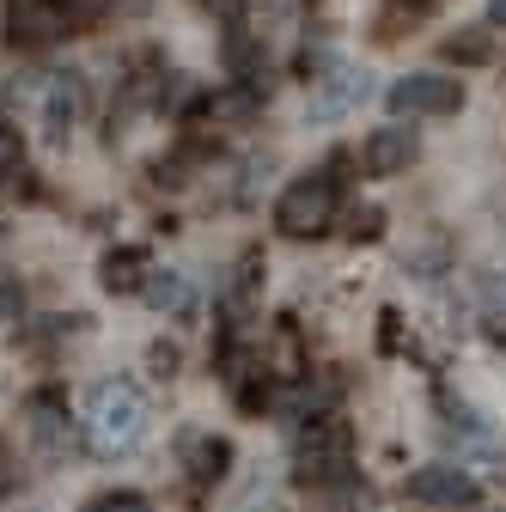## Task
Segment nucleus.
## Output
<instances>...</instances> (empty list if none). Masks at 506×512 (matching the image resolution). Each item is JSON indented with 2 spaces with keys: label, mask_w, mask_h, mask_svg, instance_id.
<instances>
[{
  "label": "nucleus",
  "mask_w": 506,
  "mask_h": 512,
  "mask_svg": "<svg viewBox=\"0 0 506 512\" xmlns=\"http://www.w3.org/2000/svg\"><path fill=\"white\" fill-rule=\"evenodd\" d=\"M141 299L153 311H165V317H189V311H196V287H189V275H177V269H147Z\"/></svg>",
  "instance_id": "f8f14e48"
},
{
  "label": "nucleus",
  "mask_w": 506,
  "mask_h": 512,
  "mask_svg": "<svg viewBox=\"0 0 506 512\" xmlns=\"http://www.w3.org/2000/svg\"><path fill=\"white\" fill-rule=\"evenodd\" d=\"M293 464H299V482H311V488L348 482V476H354V427H348L336 409H330V415H311V421H299Z\"/></svg>",
  "instance_id": "7ed1b4c3"
},
{
  "label": "nucleus",
  "mask_w": 506,
  "mask_h": 512,
  "mask_svg": "<svg viewBox=\"0 0 506 512\" xmlns=\"http://www.w3.org/2000/svg\"><path fill=\"white\" fill-rule=\"evenodd\" d=\"M25 433L37 445V458H68L74 452V415L61 403V391H37L25 403Z\"/></svg>",
  "instance_id": "423d86ee"
},
{
  "label": "nucleus",
  "mask_w": 506,
  "mask_h": 512,
  "mask_svg": "<svg viewBox=\"0 0 506 512\" xmlns=\"http://www.w3.org/2000/svg\"><path fill=\"white\" fill-rule=\"evenodd\" d=\"M25 317V281L13 269H0V330H13Z\"/></svg>",
  "instance_id": "a211bd4d"
},
{
  "label": "nucleus",
  "mask_w": 506,
  "mask_h": 512,
  "mask_svg": "<svg viewBox=\"0 0 506 512\" xmlns=\"http://www.w3.org/2000/svg\"><path fill=\"white\" fill-rule=\"evenodd\" d=\"M482 311H488V330L506 342V275H494V281L482 287Z\"/></svg>",
  "instance_id": "aec40b11"
},
{
  "label": "nucleus",
  "mask_w": 506,
  "mask_h": 512,
  "mask_svg": "<svg viewBox=\"0 0 506 512\" xmlns=\"http://www.w3.org/2000/svg\"><path fill=\"white\" fill-rule=\"evenodd\" d=\"M446 61H464V68L494 61V37L488 31H458V37H446Z\"/></svg>",
  "instance_id": "f3484780"
},
{
  "label": "nucleus",
  "mask_w": 506,
  "mask_h": 512,
  "mask_svg": "<svg viewBox=\"0 0 506 512\" xmlns=\"http://www.w3.org/2000/svg\"><path fill=\"white\" fill-rule=\"evenodd\" d=\"M257 287H263V256H244L238 275H232V287H226V299H220L232 330H244V324H250V311H257Z\"/></svg>",
  "instance_id": "ddd939ff"
},
{
  "label": "nucleus",
  "mask_w": 506,
  "mask_h": 512,
  "mask_svg": "<svg viewBox=\"0 0 506 512\" xmlns=\"http://www.w3.org/2000/svg\"><path fill=\"white\" fill-rule=\"evenodd\" d=\"M202 13H214V19H226V25H238V13H244V0H196Z\"/></svg>",
  "instance_id": "b1692460"
},
{
  "label": "nucleus",
  "mask_w": 506,
  "mask_h": 512,
  "mask_svg": "<svg viewBox=\"0 0 506 512\" xmlns=\"http://www.w3.org/2000/svg\"><path fill=\"white\" fill-rule=\"evenodd\" d=\"M385 104H391V116H458L464 86L446 74H403V80H391Z\"/></svg>",
  "instance_id": "39448f33"
},
{
  "label": "nucleus",
  "mask_w": 506,
  "mask_h": 512,
  "mask_svg": "<svg viewBox=\"0 0 506 512\" xmlns=\"http://www.w3.org/2000/svg\"><path fill=\"white\" fill-rule=\"evenodd\" d=\"M488 25H506V0H488Z\"/></svg>",
  "instance_id": "393cba45"
},
{
  "label": "nucleus",
  "mask_w": 506,
  "mask_h": 512,
  "mask_svg": "<svg viewBox=\"0 0 506 512\" xmlns=\"http://www.w3.org/2000/svg\"><path fill=\"white\" fill-rule=\"evenodd\" d=\"M415 153H421L415 128H403V122L372 128L366 147H360V171H366V177H397V171H409V165H415Z\"/></svg>",
  "instance_id": "9d476101"
},
{
  "label": "nucleus",
  "mask_w": 506,
  "mask_h": 512,
  "mask_svg": "<svg viewBox=\"0 0 506 512\" xmlns=\"http://www.w3.org/2000/svg\"><path fill=\"white\" fill-rule=\"evenodd\" d=\"M360 98H366V74L360 68H330L324 80H311V122H342Z\"/></svg>",
  "instance_id": "9b49d317"
},
{
  "label": "nucleus",
  "mask_w": 506,
  "mask_h": 512,
  "mask_svg": "<svg viewBox=\"0 0 506 512\" xmlns=\"http://www.w3.org/2000/svg\"><path fill=\"white\" fill-rule=\"evenodd\" d=\"M421 7H433V0H421Z\"/></svg>",
  "instance_id": "bb28decb"
},
{
  "label": "nucleus",
  "mask_w": 506,
  "mask_h": 512,
  "mask_svg": "<svg viewBox=\"0 0 506 512\" xmlns=\"http://www.w3.org/2000/svg\"><path fill=\"white\" fill-rule=\"evenodd\" d=\"M86 512H153V506H147L141 494H98Z\"/></svg>",
  "instance_id": "4be33fe9"
},
{
  "label": "nucleus",
  "mask_w": 506,
  "mask_h": 512,
  "mask_svg": "<svg viewBox=\"0 0 506 512\" xmlns=\"http://www.w3.org/2000/svg\"><path fill=\"white\" fill-rule=\"evenodd\" d=\"M342 232H348V238H354V244H372V238H378V232H385V214H378V208H354V214H348V226H342Z\"/></svg>",
  "instance_id": "412c9836"
},
{
  "label": "nucleus",
  "mask_w": 506,
  "mask_h": 512,
  "mask_svg": "<svg viewBox=\"0 0 506 512\" xmlns=\"http://www.w3.org/2000/svg\"><path fill=\"white\" fill-rule=\"evenodd\" d=\"M336 208H342V177L336 165L324 171H305L281 189V202H275V232L281 238H324L336 226Z\"/></svg>",
  "instance_id": "20e7f679"
},
{
  "label": "nucleus",
  "mask_w": 506,
  "mask_h": 512,
  "mask_svg": "<svg viewBox=\"0 0 506 512\" xmlns=\"http://www.w3.org/2000/svg\"><path fill=\"white\" fill-rule=\"evenodd\" d=\"M177 464H183L189 488H214V482L232 470V445H226L220 433H208V427H189V433L177 439Z\"/></svg>",
  "instance_id": "6e6552de"
},
{
  "label": "nucleus",
  "mask_w": 506,
  "mask_h": 512,
  "mask_svg": "<svg viewBox=\"0 0 506 512\" xmlns=\"http://www.w3.org/2000/svg\"><path fill=\"white\" fill-rule=\"evenodd\" d=\"M25 165V135H19V122L0 116V177H13Z\"/></svg>",
  "instance_id": "6ab92c4d"
},
{
  "label": "nucleus",
  "mask_w": 506,
  "mask_h": 512,
  "mask_svg": "<svg viewBox=\"0 0 506 512\" xmlns=\"http://www.w3.org/2000/svg\"><path fill=\"white\" fill-rule=\"evenodd\" d=\"M110 13V0H7V43L13 49H49Z\"/></svg>",
  "instance_id": "f03ea898"
},
{
  "label": "nucleus",
  "mask_w": 506,
  "mask_h": 512,
  "mask_svg": "<svg viewBox=\"0 0 506 512\" xmlns=\"http://www.w3.org/2000/svg\"><path fill=\"white\" fill-rule=\"evenodd\" d=\"M13 488H19V458L7 452V439H0V500H7Z\"/></svg>",
  "instance_id": "5701e85b"
},
{
  "label": "nucleus",
  "mask_w": 506,
  "mask_h": 512,
  "mask_svg": "<svg viewBox=\"0 0 506 512\" xmlns=\"http://www.w3.org/2000/svg\"><path fill=\"white\" fill-rule=\"evenodd\" d=\"M74 122H80V80L74 74H49L43 92H37V128H43L55 147H68Z\"/></svg>",
  "instance_id": "1a4fd4ad"
},
{
  "label": "nucleus",
  "mask_w": 506,
  "mask_h": 512,
  "mask_svg": "<svg viewBox=\"0 0 506 512\" xmlns=\"http://www.w3.org/2000/svg\"><path fill=\"white\" fill-rule=\"evenodd\" d=\"M348 512H366V506H348Z\"/></svg>",
  "instance_id": "a878e982"
},
{
  "label": "nucleus",
  "mask_w": 506,
  "mask_h": 512,
  "mask_svg": "<svg viewBox=\"0 0 506 512\" xmlns=\"http://www.w3.org/2000/svg\"><path fill=\"white\" fill-rule=\"evenodd\" d=\"M147 433V397L135 378H104L98 391L86 397V439L98 458H116V452H135Z\"/></svg>",
  "instance_id": "f257e3e1"
},
{
  "label": "nucleus",
  "mask_w": 506,
  "mask_h": 512,
  "mask_svg": "<svg viewBox=\"0 0 506 512\" xmlns=\"http://www.w3.org/2000/svg\"><path fill=\"white\" fill-rule=\"evenodd\" d=\"M226 68H232V80H244V86H263V43L250 37L244 25L226 31Z\"/></svg>",
  "instance_id": "dca6fc26"
},
{
  "label": "nucleus",
  "mask_w": 506,
  "mask_h": 512,
  "mask_svg": "<svg viewBox=\"0 0 506 512\" xmlns=\"http://www.w3.org/2000/svg\"><path fill=\"white\" fill-rule=\"evenodd\" d=\"M403 488H409V500H421V506H446V512L482 500V482H476L470 470H458V464H427V470H415Z\"/></svg>",
  "instance_id": "0eeeda50"
},
{
  "label": "nucleus",
  "mask_w": 506,
  "mask_h": 512,
  "mask_svg": "<svg viewBox=\"0 0 506 512\" xmlns=\"http://www.w3.org/2000/svg\"><path fill=\"white\" fill-rule=\"evenodd\" d=\"M98 281L110 287V293H141V281H147V250H110L104 263H98Z\"/></svg>",
  "instance_id": "2eb2a0df"
},
{
  "label": "nucleus",
  "mask_w": 506,
  "mask_h": 512,
  "mask_svg": "<svg viewBox=\"0 0 506 512\" xmlns=\"http://www.w3.org/2000/svg\"><path fill=\"white\" fill-rule=\"evenodd\" d=\"M257 110H263V86H244V80L220 86V92L202 104V116H208V122H250Z\"/></svg>",
  "instance_id": "4468645a"
}]
</instances>
